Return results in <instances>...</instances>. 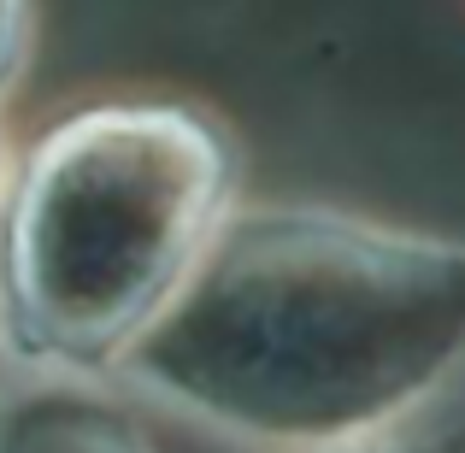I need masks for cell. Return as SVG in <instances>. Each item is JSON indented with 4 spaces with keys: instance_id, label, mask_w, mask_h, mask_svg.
<instances>
[{
    "instance_id": "obj_4",
    "label": "cell",
    "mask_w": 465,
    "mask_h": 453,
    "mask_svg": "<svg viewBox=\"0 0 465 453\" xmlns=\"http://www.w3.org/2000/svg\"><path fill=\"white\" fill-rule=\"evenodd\" d=\"M12 42H18V0H0V77L12 65Z\"/></svg>"
},
{
    "instance_id": "obj_1",
    "label": "cell",
    "mask_w": 465,
    "mask_h": 453,
    "mask_svg": "<svg viewBox=\"0 0 465 453\" xmlns=\"http://www.w3.org/2000/svg\"><path fill=\"white\" fill-rule=\"evenodd\" d=\"M465 353V248L277 218L218 241L136 341L159 395L230 430L341 442Z\"/></svg>"
},
{
    "instance_id": "obj_3",
    "label": "cell",
    "mask_w": 465,
    "mask_h": 453,
    "mask_svg": "<svg viewBox=\"0 0 465 453\" xmlns=\"http://www.w3.org/2000/svg\"><path fill=\"white\" fill-rule=\"evenodd\" d=\"M0 453H148L124 419L65 395L24 400L0 424Z\"/></svg>"
},
{
    "instance_id": "obj_2",
    "label": "cell",
    "mask_w": 465,
    "mask_h": 453,
    "mask_svg": "<svg viewBox=\"0 0 465 453\" xmlns=\"http://www.w3.org/2000/svg\"><path fill=\"white\" fill-rule=\"evenodd\" d=\"M218 153L171 113H106L54 136L12 218V295L54 348H101L177 295Z\"/></svg>"
}]
</instances>
